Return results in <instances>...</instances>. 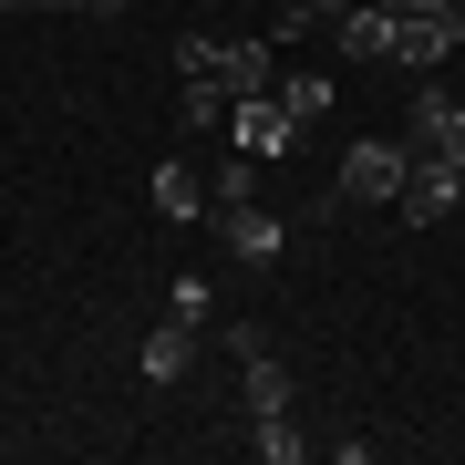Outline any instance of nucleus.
Instances as JSON below:
<instances>
[{"mask_svg":"<svg viewBox=\"0 0 465 465\" xmlns=\"http://www.w3.org/2000/svg\"><path fill=\"white\" fill-rule=\"evenodd\" d=\"M403 176H414V145H393V134H362V145H341V186L331 197H362V207H393Z\"/></svg>","mask_w":465,"mask_h":465,"instance_id":"obj_1","label":"nucleus"},{"mask_svg":"<svg viewBox=\"0 0 465 465\" xmlns=\"http://www.w3.org/2000/svg\"><path fill=\"white\" fill-rule=\"evenodd\" d=\"M455 42H465V0H414V11H393V63L403 73H434Z\"/></svg>","mask_w":465,"mask_h":465,"instance_id":"obj_2","label":"nucleus"},{"mask_svg":"<svg viewBox=\"0 0 465 465\" xmlns=\"http://www.w3.org/2000/svg\"><path fill=\"white\" fill-rule=\"evenodd\" d=\"M280 238L290 228H280V207H269L259 186H249V197H217V249H228V259L259 269V259H280Z\"/></svg>","mask_w":465,"mask_h":465,"instance_id":"obj_3","label":"nucleus"},{"mask_svg":"<svg viewBox=\"0 0 465 465\" xmlns=\"http://www.w3.org/2000/svg\"><path fill=\"white\" fill-rule=\"evenodd\" d=\"M228 145L269 166V155H290V145H300V124H290V104H280V94H238V104H228Z\"/></svg>","mask_w":465,"mask_h":465,"instance_id":"obj_4","label":"nucleus"},{"mask_svg":"<svg viewBox=\"0 0 465 465\" xmlns=\"http://www.w3.org/2000/svg\"><path fill=\"white\" fill-rule=\"evenodd\" d=\"M403 145L434 155V166H465V104L424 84V94H414V134H403Z\"/></svg>","mask_w":465,"mask_h":465,"instance_id":"obj_5","label":"nucleus"},{"mask_svg":"<svg viewBox=\"0 0 465 465\" xmlns=\"http://www.w3.org/2000/svg\"><path fill=\"white\" fill-rule=\"evenodd\" d=\"M455 186H465V166H434V155H414V176H403L393 217H403V228H434V217H455Z\"/></svg>","mask_w":465,"mask_h":465,"instance_id":"obj_6","label":"nucleus"},{"mask_svg":"<svg viewBox=\"0 0 465 465\" xmlns=\"http://www.w3.org/2000/svg\"><path fill=\"white\" fill-rule=\"evenodd\" d=\"M331 52H341V63H362V73H382V63H393V11H382V0L341 11V21H331Z\"/></svg>","mask_w":465,"mask_h":465,"instance_id":"obj_7","label":"nucleus"},{"mask_svg":"<svg viewBox=\"0 0 465 465\" xmlns=\"http://www.w3.org/2000/svg\"><path fill=\"white\" fill-rule=\"evenodd\" d=\"M186 362H197V321H176V311H166V321L145 331V351H134V372L166 393V382H186Z\"/></svg>","mask_w":465,"mask_h":465,"instance_id":"obj_8","label":"nucleus"},{"mask_svg":"<svg viewBox=\"0 0 465 465\" xmlns=\"http://www.w3.org/2000/svg\"><path fill=\"white\" fill-rule=\"evenodd\" d=\"M217 84H228V104L238 94H269V84H280V42H217Z\"/></svg>","mask_w":465,"mask_h":465,"instance_id":"obj_9","label":"nucleus"},{"mask_svg":"<svg viewBox=\"0 0 465 465\" xmlns=\"http://www.w3.org/2000/svg\"><path fill=\"white\" fill-rule=\"evenodd\" d=\"M155 217H166V228H197V217H207V186H197V166H186V155H166V166H155Z\"/></svg>","mask_w":465,"mask_h":465,"instance_id":"obj_10","label":"nucleus"},{"mask_svg":"<svg viewBox=\"0 0 465 465\" xmlns=\"http://www.w3.org/2000/svg\"><path fill=\"white\" fill-rule=\"evenodd\" d=\"M238 393H249V424H259V414H290V372H280V351H249V362H238Z\"/></svg>","mask_w":465,"mask_h":465,"instance_id":"obj_11","label":"nucleus"},{"mask_svg":"<svg viewBox=\"0 0 465 465\" xmlns=\"http://www.w3.org/2000/svg\"><path fill=\"white\" fill-rule=\"evenodd\" d=\"M228 124V84L217 73H186V94H176V134H217Z\"/></svg>","mask_w":465,"mask_h":465,"instance_id":"obj_12","label":"nucleus"},{"mask_svg":"<svg viewBox=\"0 0 465 465\" xmlns=\"http://www.w3.org/2000/svg\"><path fill=\"white\" fill-rule=\"evenodd\" d=\"M269 94L290 104V124H300V134H311L321 114H331V73H280V84H269Z\"/></svg>","mask_w":465,"mask_h":465,"instance_id":"obj_13","label":"nucleus"},{"mask_svg":"<svg viewBox=\"0 0 465 465\" xmlns=\"http://www.w3.org/2000/svg\"><path fill=\"white\" fill-rule=\"evenodd\" d=\"M249 455H269V465H300V424H290V414H259V424H249Z\"/></svg>","mask_w":465,"mask_h":465,"instance_id":"obj_14","label":"nucleus"},{"mask_svg":"<svg viewBox=\"0 0 465 465\" xmlns=\"http://www.w3.org/2000/svg\"><path fill=\"white\" fill-rule=\"evenodd\" d=\"M166 311H176V321H197V331H207V321H217V290H207V280H176V300H166Z\"/></svg>","mask_w":465,"mask_h":465,"instance_id":"obj_15","label":"nucleus"},{"mask_svg":"<svg viewBox=\"0 0 465 465\" xmlns=\"http://www.w3.org/2000/svg\"><path fill=\"white\" fill-rule=\"evenodd\" d=\"M52 11H114V0H52Z\"/></svg>","mask_w":465,"mask_h":465,"instance_id":"obj_16","label":"nucleus"},{"mask_svg":"<svg viewBox=\"0 0 465 465\" xmlns=\"http://www.w3.org/2000/svg\"><path fill=\"white\" fill-rule=\"evenodd\" d=\"M0 11H52V0H0Z\"/></svg>","mask_w":465,"mask_h":465,"instance_id":"obj_17","label":"nucleus"},{"mask_svg":"<svg viewBox=\"0 0 465 465\" xmlns=\"http://www.w3.org/2000/svg\"><path fill=\"white\" fill-rule=\"evenodd\" d=\"M382 11H414V0H382Z\"/></svg>","mask_w":465,"mask_h":465,"instance_id":"obj_18","label":"nucleus"},{"mask_svg":"<svg viewBox=\"0 0 465 465\" xmlns=\"http://www.w3.org/2000/svg\"><path fill=\"white\" fill-rule=\"evenodd\" d=\"M207 11H228V0H207Z\"/></svg>","mask_w":465,"mask_h":465,"instance_id":"obj_19","label":"nucleus"},{"mask_svg":"<svg viewBox=\"0 0 465 465\" xmlns=\"http://www.w3.org/2000/svg\"><path fill=\"white\" fill-rule=\"evenodd\" d=\"M455 207H465V186H455Z\"/></svg>","mask_w":465,"mask_h":465,"instance_id":"obj_20","label":"nucleus"}]
</instances>
